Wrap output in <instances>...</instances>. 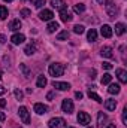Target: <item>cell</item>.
I'll use <instances>...</instances> for the list:
<instances>
[{
  "mask_svg": "<svg viewBox=\"0 0 127 128\" xmlns=\"http://www.w3.org/2000/svg\"><path fill=\"white\" fill-rule=\"evenodd\" d=\"M64 64L61 63H52L49 64V67H48V72H49V74L51 76H54V78H60V76H63L64 73Z\"/></svg>",
  "mask_w": 127,
  "mask_h": 128,
  "instance_id": "obj_1",
  "label": "cell"
},
{
  "mask_svg": "<svg viewBox=\"0 0 127 128\" xmlns=\"http://www.w3.org/2000/svg\"><path fill=\"white\" fill-rule=\"evenodd\" d=\"M105 9H106V14L109 15V18H115L118 15V6L114 3V0H106Z\"/></svg>",
  "mask_w": 127,
  "mask_h": 128,
  "instance_id": "obj_2",
  "label": "cell"
},
{
  "mask_svg": "<svg viewBox=\"0 0 127 128\" xmlns=\"http://www.w3.org/2000/svg\"><path fill=\"white\" fill-rule=\"evenodd\" d=\"M48 127L49 128H67V124H66V121L63 118H52V119H49Z\"/></svg>",
  "mask_w": 127,
  "mask_h": 128,
  "instance_id": "obj_3",
  "label": "cell"
},
{
  "mask_svg": "<svg viewBox=\"0 0 127 128\" xmlns=\"http://www.w3.org/2000/svg\"><path fill=\"white\" fill-rule=\"evenodd\" d=\"M18 113H20V118H21L23 124H30V115H29V109L26 106H21L18 109Z\"/></svg>",
  "mask_w": 127,
  "mask_h": 128,
  "instance_id": "obj_4",
  "label": "cell"
},
{
  "mask_svg": "<svg viewBox=\"0 0 127 128\" xmlns=\"http://www.w3.org/2000/svg\"><path fill=\"white\" fill-rule=\"evenodd\" d=\"M61 109H63L64 113L70 115V113L73 112V101H72V100H69V98L63 100V103H61Z\"/></svg>",
  "mask_w": 127,
  "mask_h": 128,
  "instance_id": "obj_5",
  "label": "cell"
},
{
  "mask_svg": "<svg viewBox=\"0 0 127 128\" xmlns=\"http://www.w3.org/2000/svg\"><path fill=\"white\" fill-rule=\"evenodd\" d=\"M90 121H91V118H90V115H88L87 112H79V113H78V122H79L81 125H88Z\"/></svg>",
  "mask_w": 127,
  "mask_h": 128,
  "instance_id": "obj_6",
  "label": "cell"
},
{
  "mask_svg": "<svg viewBox=\"0 0 127 128\" xmlns=\"http://www.w3.org/2000/svg\"><path fill=\"white\" fill-rule=\"evenodd\" d=\"M52 16H54V14H52V10H49V9H43V10H40V14H39V18H40L42 21H51Z\"/></svg>",
  "mask_w": 127,
  "mask_h": 128,
  "instance_id": "obj_7",
  "label": "cell"
},
{
  "mask_svg": "<svg viewBox=\"0 0 127 128\" xmlns=\"http://www.w3.org/2000/svg\"><path fill=\"white\" fill-rule=\"evenodd\" d=\"M24 40H26V36L21 34V33H15V34L11 37V42H12L14 45H21Z\"/></svg>",
  "mask_w": 127,
  "mask_h": 128,
  "instance_id": "obj_8",
  "label": "cell"
},
{
  "mask_svg": "<svg viewBox=\"0 0 127 128\" xmlns=\"http://www.w3.org/2000/svg\"><path fill=\"white\" fill-rule=\"evenodd\" d=\"M100 34H102L103 37H106V39L112 37V28H111V26H108V24L102 26V27H100Z\"/></svg>",
  "mask_w": 127,
  "mask_h": 128,
  "instance_id": "obj_9",
  "label": "cell"
},
{
  "mask_svg": "<svg viewBox=\"0 0 127 128\" xmlns=\"http://www.w3.org/2000/svg\"><path fill=\"white\" fill-rule=\"evenodd\" d=\"M72 18H73V16H72V14L67 10V8L60 10V20H61L63 22H69V21H72Z\"/></svg>",
  "mask_w": 127,
  "mask_h": 128,
  "instance_id": "obj_10",
  "label": "cell"
},
{
  "mask_svg": "<svg viewBox=\"0 0 127 128\" xmlns=\"http://www.w3.org/2000/svg\"><path fill=\"white\" fill-rule=\"evenodd\" d=\"M106 122H108V116L103 112H99V115H97V128H103V125H106Z\"/></svg>",
  "mask_w": 127,
  "mask_h": 128,
  "instance_id": "obj_11",
  "label": "cell"
},
{
  "mask_svg": "<svg viewBox=\"0 0 127 128\" xmlns=\"http://www.w3.org/2000/svg\"><path fill=\"white\" fill-rule=\"evenodd\" d=\"M100 55L105 57V58H114V52H112V48L111 46H103L100 49Z\"/></svg>",
  "mask_w": 127,
  "mask_h": 128,
  "instance_id": "obj_12",
  "label": "cell"
},
{
  "mask_svg": "<svg viewBox=\"0 0 127 128\" xmlns=\"http://www.w3.org/2000/svg\"><path fill=\"white\" fill-rule=\"evenodd\" d=\"M52 86L55 88V90H58V91H67V90H70V85L67 84V82H52Z\"/></svg>",
  "mask_w": 127,
  "mask_h": 128,
  "instance_id": "obj_13",
  "label": "cell"
},
{
  "mask_svg": "<svg viewBox=\"0 0 127 128\" xmlns=\"http://www.w3.org/2000/svg\"><path fill=\"white\" fill-rule=\"evenodd\" d=\"M115 74L118 76V79H120L121 84H127V72L124 68H117L115 70Z\"/></svg>",
  "mask_w": 127,
  "mask_h": 128,
  "instance_id": "obj_14",
  "label": "cell"
},
{
  "mask_svg": "<svg viewBox=\"0 0 127 128\" xmlns=\"http://www.w3.org/2000/svg\"><path fill=\"white\" fill-rule=\"evenodd\" d=\"M21 27H23V24H21L20 20H12V21L9 22V30H11V32H18Z\"/></svg>",
  "mask_w": 127,
  "mask_h": 128,
  "instance_id": "obj_15",
  "label": "cell"
},
{
  "mask_svg": "<svg viewBox=\"0 0 127 128\" xmlns=\"http://www.w3.org/2000/svg\"><path fill=\"white\" fill-rule=\"evenodd\" d=\"M46 110H48V107H46L45 104H42V103H36V104H34V112H36L37 115H45Z\"/></svg>",
  "mask_w": 127,
  "mask_h": 128,
  "instance_id": "obj_16",
  "label": "cell"
},
{
  "mask_svg": "<svg viewBox=\"0 0 127 128\" xmlns=\"http://www.w3.org/2000/svg\"><path fill=\"white\" fill-rule=\"evenodd\" d=\"M105 107H106V110L114 112V110H115V107H117V101H115V100H112V98H109V100H106V101H105Z\"/></svg>",
  "mask_w": 127,
  "mask_h": 128,
  "instance_id": "obj_17",
  "label": "cell"
},
{
  "mask_svg": "<svg viewBox=\"0 0 127 128\" xmlns=\"http://www.w3.org/2000/svg\"><path fill=\"white\" fill-rule=\"evenodd\" d=\"M51 4H52V8H55V9H58V10L66 9V3H64V0H51Z\"/></svg>",
  "mask_w": 127,
  "mask_h": 128,
  "instance_id": "obj_18",
  "label": "cell"
},
{
  "mask_svg": "<svg viewBox=\"0 0 127 128\" xmlns=\"http://www.w3.org/2000/svg\"><path fill=\"white\" fill-rule=\"evenodd\" d=\"M126 33V26L123 22H117L115 24V34L117 36H123Z\"/></svg>",
  "mask_w": 127,
  "mask_h": 128,
  "instance_id": "obj_19",
  "label": "cell"
},
{
  "mask_svg": "<svg viewBox=\"0 0 127 128\" xmlns=\"http://www.w3.org/2000/svg\"><path fill=\"white\" fill-rule=\"evenodd\" d=\"M46 84H48V80H46V78H45L43 74L37 76V80H36V85H37V88H43V86H46Z\"/></svg>",
  "mask_w": 127,
  "mask_h": 128,
  "instance_id": "obj_20",
  "label": "cell"
},
{
  "mask_svg": "<svg viewBox=\"0 0 127 128\" xmlns=\"http://www.w3.org/2000/svg\"><path fill=\"white\" fill-rule=\"evenodd\" d=\"M58 28H60L58 22H55V21H51V22L48 24V27H46V32H48V33H54V32H57Z\"/></svg>",
  "mask_w": 127,
  "mask_h": 128,
  "instance_id": "obj_21",
  "label": "cell"
},
{
  "mask_svg": "<svg viewBox=\"0 0 127 128\" xmlns=\"http://www.w3.org/2000/svg\"><path fill=\"white\" fill-rule=\"evenodd\" d=\"M87 39H88V42H96V40H97V32H96L94 28H90V30H88Z\"/></svg>",
  "mask_w": 127,
  "mask_h": 128,
  "instance_id": "obj_22",
  "label": "cell"
},
{
  "mask_svg": "<svg viewBox=\"0 0 127 128\" xmlns=\"http://www.w3.org/2000/svg\"><path fill=\"white\" fill-rule=\"evenodd\" d=\"M24 52H26V55H33V54L36 52V45H34V43H29V45L24 48Z\"/></svg>",
  "mask_w": 127,
  "mask_h": 128,
  "instance_id": "obj_23",
  "label": "cell"
},
{
  "mask_svg": "<svg viewBox=\"0 0 127 128\" xmlns=\"http://www.w3.org/2000/svg\"><path fill=\"white\" fill-rule=\"evenodd\" d=\"M100 82H102V85H109V84L112 82V74H109V73H105V74L102 76Z\"/></svg>",
  "mask_w": 127,
  "mask_h": 128,
  "instance_id": "obj_24",
  "label": "cell"
},
{
  "mask_svg": "<svg viewBox=\"0 0 127 128\" xmlns=\"http://www.w3.org/2000/svg\"><path fill=\"white\" fill-rule=\"evenodd\" d=\"M108 92H109V94H118V92H120V85H118V84H109Z\"/></svg>",
  "mask_w": 127,
  "mask_h": 128,
  "instance_id": "obj_25",
  "label": "cell"
},
{
  "mask_svg": "<svg viewBox=\"0 0 127 128\" xmlns=\"http://www.w3.org/2000/svg\"><path fill=\"white\" fill-rule=\"evenodd\" d=\"M88 97H90L91 100L97 101V103H102V101H103V100H102V97H100V96H97V94H96L94 91H91V90L88 91Z\"/></svg>",
  "mask_w": 127,
  "mask_h": 128,
  "instance_id": "obj_26",
  "label": "cell"
},
{
  "mask_svg": "<svg viewBox=\"0 0 127 128\" xmlns=\"http://www.w3.org/2000/svg\"><path fill=\"white\" fill-rule=\"evenodd\" d=\"M73 10H75L76 14H82V12L85 10V4H84V3H78V4L73 6Z\"/></svg>",
  "mask_w": 127,
  "mask_h": 128,
  "instance_id": "obj_27",
  "label": "cell"
},
{
  "mask_svg": "<svg viewBox=\"0 0 127 128\" xmlns=\"http://www.w3.org/2000/svg\"><path fill=\"white\" fill-rule=\"evenodd\" d=\"M8 14H9V12H8V8L2 4V6H0V20H6V18H8Z\"/></svg>",
  "mask_w": 127,
  "mask_h": 128,
  "instance_id": "obj_28",
  "label": "cell"
},
{
  "mask_svg": "<svg viewBox=\"0 0 127 128\" xmlns=\"http://www.w3.org/2000/svg\"><path fill=\"white\" fill-rule=\"evenodd\" d=\"M69 39V32L67 30H63L57 34V40H67Z\"/></svg>",
  "mask_w": 127,
  "mask_h": 128,
  "instance_id": "obj_29",
  "label": "cell"
},
{
  "mask_svg": "<svg viewBox=\"0 0 127 128\" xmlns=\"http://www.w3.org/2000/svg\"><path fill=\"white\" fill-rule=\"evenodd\" d=\"M20 15H21L23 18H29V16L32 15V10H30V9H27V8H24V9H21V10H20Z\"/></svg>",
  "mask_w": 127,
  "mask_h": 128,
  "instance_id": "obj_30",
  "label": "cell"
},
{
  "mask_svg": "<svg viewBox=\"0 0 127 128\" xmlns=\"http://www.w3.org/2000/svg\"><path fill=\"white\" fill-rule=\"evenodd\" d=\"M20 70L24 73V76H26V78H29V76H30V70L27 68V66H26V64H20Z\"/></svg>",
  "mask_w": 127,
  "mask_h": 128,
  "instance_id": "obj_31",
  "label": "cell"
},
{
  "mask_svg": "<svg viewBox=\"0 0 127 128\" xmlns=\"http://www.w3.org/2000/svg\"><path fill=\"white\" fill-rule=\"evenodd\" d=\"M73 32L76 33V34H82V33L85 32V28H84V26H81V24H76V26L73 27Z\"/></svg>",
  "mask_w": 127,
  "mask_h": 128,
  "instance_id": "obj_32",
  "label": "cell"
},
{
  "mask_svg": "<svg viewBox=\"0 0 127 128\" xmlns=\"http://www.w3.org/2000/svg\"><path fill=\"white\" fill-rule=\"evenodd\" d=\"M14 96H15L17 100H23L24 94H23V91H21V90H15V91H14Z\"/></svg>",
  "mask_w": 127,
  "mask_h": 128,
  "instance_id": "obj_33",
  "label": "cell"
},
{
  "mask_svg": "<svg viewBox=\"0 0 127 128\" xmlns=\"http://www.w3.org/2000/svg\"><path fill=\"white\" fill-rule=\"evenodd\" d=\"M45 3H46V0H34V6H36L37 9H40Z\"/></svg>",
  "mask_w": 127,
  "mask_h": 128,
  "instance_id": "obj_34",
  "label": "cell"
},
{
  "mask_svg": "<svg viewBox=\"0 0 127 128\" xmlns=\"http://www.w3.org/2000/svg\"><path fill=\"white\" fill-rule=\"evenodd\" d=\"M123 124L124 125H127V107H124V110H123Z\"/></svg>",
  "mask_w": 127,
  "mask_h": 128,
  "instance_id": "obj_35",
  "label": "cell"
},
{
  "mask_svg": "<svg viewBox=\"0 0 127 128\" xmlns=\"http://www.w3.org/2000/svg\"><path fill=\"white\" fill-rule=\"evenodd\" d=\"M102 66H103V68H105V70H111V68L114 67L112 64H111V63H108V61H105V63L102 64Z\"/></svg>",
  "mask_w": 127,
  "mask_h": 128,
  "instance_id": "obj_36",
  "label": "cell"
},
{
  "mask_svg": "<svg viewBox=\"0 0 127 128\" xmlns=\"http://www.w3.org/2000/svg\"><path fill=\"white\" fill-rule=\"evenodd\" d=\"M52 98H54V92H48V96H46V100L52 101Z\"/></svg>",
  "mask_w": 127,
  "mask_h": 128,
  "instance_id": "obj_37",
  "label": "cell"
},
{
  "mask_svg": "<svg viewBox=\"0 0 127 128\" xmlns=\"http://www.w3.org/2000/svg\"><path fill=\"white\" fill-rule=\"evenodd\" d=\"M5 119H6V115H5L3 112H0V122H3Z\"/></svg>",
  "mask_w": 127,
  "mask_h": 128,
  "instance_id": "obj_38",
  "label": "cell"
},
{
  "mask_svg": "<svg viewBox=\"0 0 127 128\" xmlns=\"http://www.w3.org/2000/svg\"><path fill=\"white\" fill-rule=\"evenodd\" d=\"M5 92H6V88H5L3 85H0V96H3Z\"/></svg>",
  "mask_w": 127,
  "mask_h": 128,
  "instance_id": "obj_39",
  "label": "cell"
},
{
  "mask_svg": "<svg viewBox=\"0 0 127 128\" xmlns=\"http://www.w3.org/2000/svg\"><path fill=\"white\" fill-rule=\"evenodd\" d=\"M75 97H76L78 100H81V98H82V92H79V91H78V92H75Z\"/></svg>",
  "mask_w": 127,
  "mask_h": 128,
  "instance_id": "obj_40",
  "label": "cell"
},
{
  "mask_svg": "<svg viewBox=\"0 0 127 128\" xmlns=\"http://www.w3.org/2000/svg\"><path fill=\"white\" fill-rule=\"evenodd\" d=\"M0 107H6V100H0Z\"/></svg>",
  "mask_w": 127,
  "mask_h": 128,
  "instance_id": "obj_41",
  "label": "cell"
},
{
  "mask_svg": "<svg viewBox=\"0 0 127 128\" xmlns=\"http://www.w3.org/2000/svg\"><path fill=\"white\" fill-rule=\"evenodd\" d=\"M5 42H6V37L3 34H0V43H5Z\"/></svg>",
  "mask_w": 127,
  "mask_h": 128,
  "instance_id": "obj_42",
  "label": "cell"
},
{
  "mask_svg": "<svg viewBox=\"0 0 127 128\" xmlns=\"http://www.w3.org/2000/svg\"><path fill=\"white\" fill-rule=\"evenodd\" d=\"M90 74H91V79H94V78H96V70H91V73H90Z\"/></svg>",
  "mask_w": 127,
  "mask_h": 128,
  "instance_id": "obj_43",
  "label": "cell"
},
{
  "mask_svg": "<svg viewBox=\"0 0 127 128\" xmlns=\"http://www.w3.org/2000/svg\"><path fill=\"white\" fill-rule=\"evenodd\" d=\"M108 128H115V125H114V124H109V125H108Z\"/></svg>",
  "mask_w": 127,
  "mask_h": 128,
  "instance_id": "obj_44",
  "label": "cell"
},
{
  "mask_svg": "<svg viewBox=\"0 0 127 128\" xmlns=\"http://www.w3.org/2000/svg\"><path fill=\"white\" fill-rule=\"evenodd\" d=\"M3 2H6V3H11V2H14V0H3Z\"/></svg>",
  "mask_w": 127,
  "mask_h": 128,
  "instance_id": "obj_45",
  "label": "cell"
},
{
  "mask_svg": "<svg viewBox=\"0 0 127 128\" xmlns=\"http://www.w3.org/2000/svg\"><path fill=\"white\" fill-rule=\"evenodd\" d=\"M14 128H21V127H18V125H14Z\"/></svg>",
  "mask_w": 127,
  "mask_h": 128,
  "instance_id": "obj_46",
  "label": "cell"
},
{
  "mask_svg": "<svg viewBox=\"0 0 127 128\" xmlns=\"http://www.w3.org/2000/svg\"><path fill=\"white\" fill-rule=\"evenodd\" d=\"M0 79H2V72H0Z\"/></svg>",
  "mask_w": 127,
  "mask_h": 128,
  "instance_id": "obj_47",
  "label": "cell"
},
{
  "mask_svg": "<svg viewBox=\"0 0 127 128\" xmlns=\"http://www.w3.org/2000/svg\"><path fill=\"white\" fill-rule=\"evenodd\" d=\"M97 2H103V0H97Z\"/></svg>",
  "mask_w": 127,
  "mask_h": 128,
  "instance_id": "obj_48",
  "label": "cell"
},
{
  "mask_svg": "<svg viewBox=\"0 0 127 128\" xmlns=\"http://www.w3.org/2000/svg\"><path fill=\"white\" fill-rule=\"evenodd\" d=\"M67 128H73V127H67Z\"/></svg>",
  "mask_w": 127,
  "mask_h": 128,
  "instance_id": "obj_49",
  "label": "cell"
},
{
  "mask_svg": "<svg viewBox=\"0 0 127 128\" xmlns=\"http://www.w3.org/2000/svg\"><path fill=\"white\" fill-rule=\"evenodd\" d=\"M88 128H91V127H88Z\"/></svg>",
  "mask_w": 127,
  "mask_h": 128,
  "instance_id": "obj_50",
  "label": "cell"
}]
</instances>
